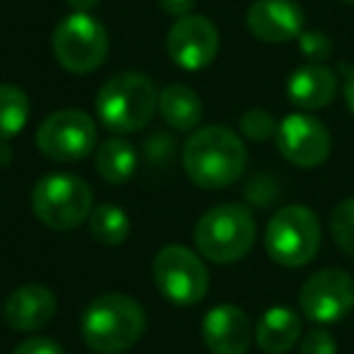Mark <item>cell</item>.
Wrapping results in <instances>:
<instances>
[{"label":"cell","mask_w":354,"mask_h":354,"mask_svg":"<svg viewBox=\"0 0 354 354\" xmlns=\"http://www.w3.org/2000/svg\"><path fill=\"white\" fill-rule=\"evenodd\" d=\"M183 167L202 189H223L238 183L248 167L243 138L221 124L192 131L183 148Z\"/></svg>","instance_id":"6da1fadb"},{"label":"cell","mask_w":354,"mask_h":354,"mask_svg":"<svg viewBox=\"0 0 354 354\" xmlns=\"http://www.w3.org/2000/svg\"><path fill=\"white\" fill-rule=\"evenodd\" d=\"M146 310L127 294H102L90 301L80 318V333L93 352L122 354L146 333Z\"/></svg>","instance_id":"7a4b0ae2"},{"label":"cell","mask_w":354,"mask_h":354,"mask_svg":"<svg viewBox=\"0 0 354 354\" xmlns=\"http://www.w3.org/2000/svg\"><path fill=\"white\" fill-rule=\"evenodd\" d=\"M158 90L148 75L124 71L104 80L95 97V114L117 136L141 131L158 112Z\"/></svg>","instance_id":"3957f363"},{"label":"cell","mask_w":354,"mask_h":354,"mask_svg":"<svg viewBox=\"0 0 354 354\" xmlns=\"http://www.w3.org/2000/svg\"><path fill=\"white\" fill-rule=\"evenodd\" d=\"M257 226L245 204H216L194 226L197 252L216 265H233L252 250Z\"/></svg>","instance_id":"277c9868"},{"label":"cell","mask_w":354,"mask_h":354,"mask_svg":"<svg viewBox=\"0 0 354 354\" xmlns=\"http://www.w3.org/2000/svg\"><path fill=\"white\" fill-rule=\"evenodd\" d=\"M93 189L71 172H49L32 189V212L54 231H73L93 214Z\"/></svg>","instance_id":"5b68a950"},{"label":"cell","mask_w":354,"mask_h":354,"mask_svg":"<svg viewBox=\"0 0 354 354\" xmlns=\"http://www.w3.org/2000/svg\"><path fill=\"white\" fill-rule=\"evenodd\" d=\"M265 248L272 262L281 267H304L320 250V221L304 204H289L270 218Z\"/></svg>","instance_id":"8992f818"},{"label":"cell","mask_w":354,"mask_h":354,"mask_svg":"<svg viewBox=\"0 0 354 354\" xmlns=\"http://www.w3.org/2000/svg\"><path fill=\"white\" fill-rule=\"evenodd\" d=\"M51 51L68 73H93L109 54L107 30L90 12H71L56 25L51 35Z\"/></svg>","instance_id":"52a82bcc"},{"label":"cell","mask_w":354,"mask_h":354,"mask_svg":"<svg viewBox=\"0 0 354 354\" xmlns=\"http://www.w3.org/2000/svg\"><path fill=\"white\" fill-rule=\"evenodd\" d=\"M153 281L165 301L194 306L209 294V270L204 260L185 245H165L153 260Z\"/></svg>","instance_id":"ba28073f"},{"label":"cell","mask_w":354,"mask_h":354,"mask_svg":"<svg viewBox=\"0 0 354 354\" xmlns=\"http://www.w3.org/2000/svg\"><path fill=\"white\" fill-rule=\"evenodd\" d=\"M97 143L95 119L83 109H59L37 129V148L56 162H75L88 158Z\"/></svg>","instance_id":"9c48e42d"},{"label":"cell","mask_w":354,"mask_h":354,"mask_svg":"<svg viewBox=\"0 0 354 354\" xmlns=\"http://www.w3.org/2000/svg\"><path fill=\"white\" fill-rule=\"evenodd\" d=\"M299 308L313 323H337L354 308V279L344 270H320L304 281Z\"/></svg>","instance_id":"30bf717a"},{"label":"cell","mask_w":354,"mask_h":354,"mask_svg":"<svg viewBox=\"0 0 354 354\" xmlns=\"http://www.w3.org/2000/svg\"><path fill=\"white\" fill-rule=\"evenodd\" d=\"M277 151L296 167H318L330 158L333 138L320 119L310 114H289L277 127Z\"/></svg>","instance_id":"8fae6325"},{"label":"cell","mask_w":354,"mask_h":354,"mask_svg":"<svg viewBox=\"0 0 354 354\" xmlns=\"http://www.w3.org/2000/svg\"><path fill=\"white\" fill-rule=\"evenodd\" d=\"M218 54V30L204 15H185L167 32V56L183 71H204Z\"/></svg>","instance_id":"7c38bea8"},{"label":"cell","mask_w":354,"mask_h":354,"mask_svg":"<svg viewBox=\"0 0 354 354\" xmlns=\"http://www.w3.org/2000/svg\"><path fill=\"white\" fill-rule=\"evenodd\" d=\"M245 22L255 39L265 44H286L301 37L306 15L296 0H255Z\"/></svg>","instance_id":"4fadbf2b"},{"label":"cell","mask_w":354,"mask_h":354,"mask_svg":"<svg viewBox=\"0 0 354 354\" xmlns=\"http://www.w3.org/2000/svg\"><path fill=\"white\" fill-rule=\"evenodd\" d=\"M202 337L212 354H245L255 339V328L241 306L218 304L204 315Z\"/></svg>","instance_id":"5bb4252c"},{"label":"cell","mask_w":354,"mask_h":354,"mask_svg":"<svg viewBox=\"0 0 354 354\" xmlns=\"http://www.w3.org/2000/svg\"><path fill=\"white\" fill-rule=\"evenodd\" d=\"M56 296L44 284H25L8 296L3 306L8 325L20 333H35L54 320L56 315Z\"/></svg>","instance_id":"9a60e30c"},{"label":"cell","mask_w":354,"mask_h":354,"mask_svg":"<svg viewBox=\"0 0 354 354\" xmlns=\"http://www.w3.org/2000/svg\"><path fill=\"white\" fill-rule=\"evenodd\" d=\"M335 93H337V78L323 64H304L291 73L289 83H286L289 100L304 112L328 107Z\"/></svg>","instance_id":"2e32d148"},{"label":"cell","mask_w":354,"mask_h":354,"mask_svg":"<svg viewBox=\"0 0 354 354\" xmlns=\"http://www.w3.org/2000/svg\"><path fill=\"white\" fill-rule=\"evenodd\" d=\"M304 333V320L289 306H272L255 325V342L265 354H286Z\"/></svg>","instance_id":"e0dca14e"},{"label":"cell","mask_w":354,"mask_h":354,"mask_svg":"<svg viewBox=\"0 0 354 354\" xmlns=\"http://www.w3.org/2000/svg\"><path fill=\"white\" fill-rule=\"evenodd\" d=\"M158 112L165 119L167 127H172L175 131H192L199 127L204 117L202 100H199L197 90H192L189 85L172 83L165 85L158 95Z\"/></svg>","instance_id":"ac0fdd59"},{"label":"cell","mask_w":354,"mask_h":354,"mask_svg":"<svg viewBox=\"0 0 354 354\" xmlns=\"http://www.w3.org/2000/svg\"><path fill=\"white\" fill-rule=\"evenodd\" d=\"M95 167L97 175L109 185H127L138 167L136 148L127 138H107L95 151Z\"/></svg>","instance_id":"d6986e66"},{"label":"cell","mask_w":354,"mask_h":354,"mask_svg":"<svg viewBox=\"0 0 354 354\" xmlns=\"http://www.w3.org/2000/svg\"><path fill=\"white\" fill-rule=\"evenodd\" d=\"M90 236L107 248L122 245L131 233V221L127 212L117 204H97L88 218Z\"/></svg>","instance_id":"ffe728a7"},{"label":"cell","mask_w":354,"mask_h":354,"mask_svg":"<svg viewBox=\"0 0 354 354\" xmlns=\"http://www.w3.org/2000/svg\"><path fill=\"white\" fill-rule=\"evenodd\" d=\"M30 119V97L17 85H0V141H10Z\"/></svg>","instance_id":"44dd1931"},{"label":"cell","mask_w":354,"mask_h":354,"mask_svg":"<svg viewBox=\"0 0 354 354\" xmlns=\"http://www.w3.org/2000/svg\"><path fill=\"white\" fill-rule=\"evenodd\" d=\"M330 233L339 250L354 257V197L342 199L330 214Z\"/></svg>","instance_id":"7402d4cb"},{"label":"cell","mask_w":354,"mask_h":354,"mask_svg":"<svg viewBox=\"0 0 354 354\" xmlns=\"http://www.w3.org/2000/svg\"><path fill=\"white\" fill-rule=\"evenodd\" d=\"M277 119L272 112L267 109H248L245 114L241 117V133L243 138L252 143H265L270 138L277 136Z\"/></svg>","instance_id":"603a6c76"},{"label":"cell","mask_w":354,"mask_h":354,"mask_svg":"<svg viewBox=\"0 0 354 354\" xmlns=\"http://www.w3.org/2000/svg\"><path fill=\"white\" fill-rule=\"evenodd\" d=\"M177 151V141L172 133L167 131H153L151 136L143 141V158L151 167H165L167 162L175 158Z\"/></svg>","instance_id":"cb8c5ba5"},{"label":"cell","mask_w":354,"mask_h":354,"mask_svg":"<svg viewBox=\"0 0 354 354\" xmlns=\"http://www.w3.org/2000/svg\"><path fill=\"white\" fill-rule=\"evenodd\" d=\"M299 49L301 54L308 59V64H323L330 54H333V44L323 32H301L299 37Z\"/></svg>","instance_id":"d4e9b609"},{"label":"cell","mask_w":354,"mask_h":354,"mask_svg":"<svg viewBox=\"0 0 354 354\" xmlns=\"http://www.w3.org/2000/svg\"><path fill=\"white\" fill-rule=\"evenodd\" d=\"M299 354H337V342L328 330H308L299 342Z\"/></svg>","instance_id":"484cf974"},{"label":"cell","mask_w":354,"mask_h":354,"mask_svg":"<svg viewBox=\"0 0 354 354\" xmlns=\"http://www.w3.org/2000/svg\"><path fill=\"white\" fill-rule=\"evenodd\" d=\"M245 197L255 207H267L277 199V185L270 175H257L245 185Z\"/></svg>","instance_id":"4316f807"},{"label":"cell","mask_w":354,"mask_h":354,"mask_svg":"<svg viewBox=\"0 0 354 354\" xmlns=\"http://www.w3.org/2000/svg\"><path fill=\"white\" fill-rule=\"evenodd\" d=\"M12 354H66V352L56 339L39 337V335H37V337H30V339H25V342L17 344Z\"/></svg>","instance_id":"83f0119b"},{"label":"cell","mask_w":354,"mask_h":354,"mask_svg":"<svg viewBox=\"0 0 354 354\" xmlns=\"http://www.w3.org/2000/svg\"><path fill=\"white\" fill-rule=\"evenodd\" d=\"M160 3V8L167 12L170 17H185V15H189L192 12V8H194V0H158Z\"/></svg>","instance_id":"f1b7e54d"},{"label":"cell","mask_w":354,"mask_h":354,"mask_svg":"<svg viewBox=\"0 0 354 354\" xmlns=\"http://www.w3.org/2000/svg\"><path fill=\"white\" fill-rule=\"evenodd\" d=\"M344 102H347L349 112L354 114V68L349 71L347 80H344Z\"/></svg>","instance_id":"f546056e"},{"label":"cell","mask_w":354,"mask_h":354,"mask_svg":"<svg viewBox=\"0 0 354 354\" xmlns=\"http://www.w3.org/2000/svg\"><path fill=\"white\" fill-rule=\"evenodd\" d=\"M66 3H68V8L73 12H90L100 0H66Z\"/></svg>","instance_id":"4dcf8cb0"},{"label":"cell","mask_w":354,"mask_h":354,"mask_svg":"<svg viewBox=\"0 0 354 354\" xmlns=\"http://www.w3.org/2000/svg\"><path fill=\"white\" fill-rule=\"evenodd\" d=\"M10 158H12L10 143H8V141H0V167H8V165H10Z\"/></svg>","instance_id":"1f68e13d"},{"label":"cell","mask_w":354,"mask_h":354,"mask_svg":"<svg viewBox=\"0 0 354 354\" xmlns=\"http://www.w3.org/2000/svg\"><path fill=\"white\" fill-rule=\"evenodd\" d=\"M339 3H349V6H354V0H339Z\"/></svg>","instance_id":"d6a6232c"},{"label":"cell","mask_w":354,"mask_h":354,"mask_svg":"<svg viewBox=\"0 0 354 354\" xmlns=\"http://www.w3.org/2000/svg\"><path fill=\"white\" fill-rule=\"evenodd\" d=\"M0 313H3V308H0Z\"/></svg>","instance_id":"836d02e7"}]
</instances>
